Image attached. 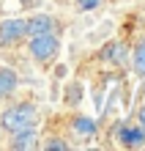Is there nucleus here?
Returning <instances> with one entry per match:
<instances>
[{"label":"nucleus","instance_id":"6e6552de","mask_svg":"<svg viewBox=\"0 0 145 151\" xmlns=\"http://www.w3.org/2000/svg\"><path fill=\"white\" fill-rule=\"evenodd\" d=\"M71 132L82 140H90V137H96V121L88 118V115H74L71 118Z\"/></svg>","mask_w":145,"mask_h":151},{"label":"nucleus","instance_id":"f03ea898","mask_svg":"<svg viewBox=\"0 0 145 151\" xmlns=\"http://www.w3.org/2000/svg\"><path fill=\"white\" fill-rule=\"evenodd\" d=\"M28 52L36 63H49L60 52V39L58 33H39V36H28Z\"/></svg>","mask_w":145,"mask_h":151},{"label":"nucleus","instance_id":"9d476101","mask_svg":"<svg viewBox=\"0 0 145 151\" xmlns=\"http://www.w3.org/2000/svg\"><path fill=\"white\" fill-rule=\"evenodd\" d=\"M104 58L107 60H112V63H126L129 60V50L123 47V44H107V50H104Z\"/></svg>","mask_w":145,"mask_h":151},{"label":"nucleus","instance_id":"f8f14e48","mask_svg":"<svg viewBox=\"0 0 145 151\" xmlns=\"http://www.w3.org/2000/svg\"><path fill=\"white\" fill-rule=\"evenodd\" d=\"M99 0H77V8L79 11H90V8H96Z\"/></svg>","mask_w":145,"mask_h":151},{"label":"nucleus","instance_id":"1a4fd4ad","mask_svg":"<svg viewBox=\"0 0 145 151\" xmlns=\"http://www.w3.org/2000/svg\"><path fill=\"white\" fill-rule=\"evenodd\" d=\"M131 66H134V72H137L140 77H145V36L134 44V50H131Z\"/></svg>","mask_w":145,"mask_h":151},{"label":"nucleus","instance_id":"423d86ee","mask_svg":"<svg viewBox=\"0 0 145 151\" xmlns=\"http://www.w3.org/2000/svg\"><path fill=\"white\" fill-rule=\"evenodd\" d=\"M118 140L126 146V148H140L145 143V129L140 127H121V132H118Z\"/></svg>","mask_w":145,"mask_h":151},{"label":"nucleus","instance_id":"39448f33","mask_svg":"<svg viewBox=\"0 0 145 151\" xmlns=\"http://www.w3.org/2000/svg\"><path fill=\"white\" fill-rule=\"evenodd\" d=\"M28 25V36H39V33H52L55 30V17L52 14H33L25 19Z\"/></svg>","mask_w":145,"mask_h":151},{"label":"nucleus","instance_id":"ddd939ff","mask_svg":"<svg viewBox=\"0 0 145 151\" xmlns=\"http://www.w3.org/2000/svg\"><path fill=\"white\" fill-rule=\"evenodd\" d=\"M137 118H140V127L145 129V104H142V107H140V113H137Z\"/></svg>","mask_w":145,"mask_h":151},{"label":"nucleus","instance_id":"0eeeda50","mask_svg":"<svg viewBox=\"0 0 145 151\" xmlns=\"http://www.w3.org/2000/svg\"><path fill=\"white\" fill-rule=\"evenodd\" d=\"M19 88V74L8 66H0V99H8Z\"/></svg>","mask_w":145,"mask_h":151},{"label":"nucleus","instance_id":"20e7f679","mask_svg":"<svg viewBox=\"0 0 145 151\" xmlns=\"http://www.w3.org/2000/svg\"><path fill=\"white\" fill-rule=\"evenodd\" d=\"M8 148H11V151H30V148H39V132H36L33 127H30V129L14 132V137L8 140Z\"/></svg>","mask_w":145,"mask_h":151},{"label":"nucleus","instance_id":"7ed1b4c3","mask_svg":"<svg viewBox=\"0 0 145 151\" xmlns=\"http://www.w3.org/2000/svg\"><path fill=\"white\" fill-rule=\"evenodd\" d=\"M25 39H28L25 19H3L0 22V47H16Z\"/></svg>","mask_w":145,"mask_h":151},{"label":"nucleus","instance_id":"f257e3e1","mask_svg":"<svg viewBox=\"0 0 145 151\" xmlns=\"http://www.w3.org/2000/svg\"><path fill=\"white\" fill-rule=\"evenodd\" d=\"M39 124V110H36L33 102H19V104H11L8 110H3L0 115V127L3 132H19V129H30Z\"/></svg>","mask_w":145,"mask_h":151},{"label":"nucleus","instance_id":"4468645a","mask_svg":"<svg viewBox=\"0 0 145 151\" xmlns=\"http://www.w3.org/2000/svg\"><path fill=\"white\" fill-rule=\"evenodd\" d=\"M0 135H3V127H0Z\"/></svg>","mask_w":145,"mask_h":151},{"label":"nucleus","instance_id":"9b49d317","mask_svg":"<svg viewBox=\"0 0 145 151\" xmlns=\"http://www.w3.org/2000/svg\"><path fill=\"white\" fill-rule=\"evenodd\" d=\"M44 148H47V151H69V143H66V140H60V137H47Z\"/></svg>","mask_w":145,"mask_h":151}]
</instances>
